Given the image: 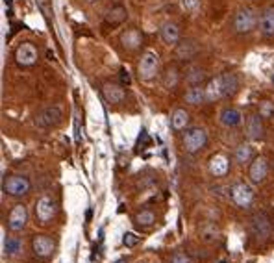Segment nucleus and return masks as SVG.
Instances as JSON below:
<instances>
[{
    "label": "nucleus",
    "mask_w": 274,
    "mask_h": 263,
    "mask_svg": "<svg viewBox=\"0 0 274 263\" xmlns=\"http://www.w3.org/2000/svg\"><path fill=\"white\" fill-rule=\"evenodd\" d=\"M32 189V184H30V180L26 176H22V174H13V176H7L4 178V182H2V191H4V195L7 197H13V198H20L28 195Z\"/></svg>",
    "instance_id": "obj_1"
},
{
    "label": "nucleus",
    "mask_w": 274,
    "mask_h": 263,
    "mask_svg": "<svg viewBox=\"0 0 274 263\" xmlns=\"http://www.w3.org/2000/svg\"><path fill=\"white\" fill-rule=\"evenodd\" d=\"M230 198H232V202H234L237 208H241V210H247L252 206L254 202V191L248 184L245 182H235L232 187H230Z\"/></svg>",
    "instance_id": "obj_2"
},
{
    "label": "nucleus",
    "mask_w": 274,
    "mask_h": 263,
    "mask_svg": "<svg viewBox=\"0 0 274 263\" xmlns=\"http://www.w3.org/2000/svg\"><path fill=\"white\" fill-rule=\"evenodd\" d=\"M159 71V56H157L156 50H144V54L141 56V61H139V78L148 82L157 74Z\"/></svg>",
    "instance_id": "obj_3"
},
{
    "label": "nucleus",
    "mask_w": 274,
    "mask_h": 263,
    "mask_svg": "<svg viewBox=\"0 0 274 263\" xmlns=\"http://www.w3.org/2000/svg\"><path fill=\"white\" fill-rule=\"evenodd\" d=\"M206 143H208V133L204 128H189L183 135V148L189 154L202 150Z\"/></svg>",
    "instance_id": "obj_4"
},
{
    "label": "nucleus",
    "mask_w": 274,
    "mask_h": 263,
    "mask_svg": "<svg viewBox=\"0 0 274 263\" xmlns=\"http://www.w3.org/2000/svg\"><path fill=\"white\" fill-rule=\"evenodd\" d=\"M256 24H258V15H256V11L252 7H243V9H239L234 19V28L237 33L252 32L256 28Z\"/></svg>",
    "instance_id": "obj_5"
},
{
    "label": "nucleus",
    "mask_w": 274,
    "mask_h": 263,
    "mask_svg": "<svg viewBox=\"0 0 274 263\" xmlns=\"http://www.w3.org/2000/svg\"><path fill=\"white\" fill-rule=\"evenodd\" d=\"M56 200L52 197H48V195H43V197L37 198V202H35V217L37 221L43 224L50 223L56 215Z\"/></svg>",
    "instance_id": "obj_6"
},
{
    "label": "nucleus",
    "mask_w": 274,
    "mask_h": 263,
    "mask_svg": "<svg viewBox=\"0 0 274 263\" xmlns=\"http://www.w3.org/2000/svg\"><path fill=\"white\" fill-rule=\"evenodd\" d=\"M250 230L256 237L267 239L273 234V223H271L267 213H254L250 219Z\"/></svg>",
    "instance_id": "obj_7"
},
{
    "label": "nucleus",
    "mask_w": 274,
    "mask_h": 263,
    "mask_svg": "<svg viewBox=\"0 0 274 263\" xmlns=\"http://www.w3.org/2000/svg\"><path fill=\"white\" fill-rule=\"evenodd\" d=\"M63 113H61V108L59 106H48L43 112H39L35 115V125L41 126V128H50V126H56L61 121Z\"/></svg>",
    "instance_id": "obj_8"
},
{
    "label": "nucleus",
    "mask_w": 274,
    "mask_h": 263,
    "mask_svg": "<svg viewBox=\"0 0 274 263\" xmlns=\"http://www.w3.org/2000/svg\"><path fill=\"white\" fill-rule=\"evenodd\" d=\"M28 223V210L26 206L15 204L7 215V228L11 232H20Z\"/></svg>",
    "instance_id": "obj_9"
},
{
    "label": "nucleus",
    "mask_w": 274,
    "mask_h": 263,
    "mask_svg": "<svg viewBox=\"0 0 274 263\" xmlns=\"http://www.w3.org/2000/svg\"><path fill=\"white\" fill-rule=\"evenodd\" d=\"M15 61L20 67H32L37 61V48L32 43H22V45L15 50Z\"/></svg>",
    "instance_id": "obj_10"
},
{
    "label": "nucleus",
    "mask_w": 274,
    "mask_h": 263,
    "mask_svg": "<svg viewBox=\"0 0 274 263\" xmlns=\"http://www.w3.org/2000/svg\"><path fill=\"white\" fill-rule=\"evenodd\" d=\"M54 249H56V243L48 236H35L32 239V250L37 258H50Z\"/></svg>",
    "instance_id": "obj_11"
},
{
    "label": "nucleus",
    "mask_w": 274,
    "mask_h": 263,
    "mask_svg": "<svg viewBox=\"0 0 274 263\" xmlns=\"http://www.w3.org/2000/svg\"><path fill=\"white\" fill-rule=\"evenodd\" d=\"M269 172V163L265 158H256L252 163H250V169H248V176L254 184H261Z\"/></svg>",
    "instance_id": "obj_12"
},
{
    "label": "nucleus",
    "mask_w": 274,
    "mask_h": 263,
    "mask_svg": "<svg viewBox=\"0 0 274 263\" xmlns=\"http://www.w3.org/2000/svg\"><path fill=\"white\" fill-rule=\"evenodd\" d=\"M247 135L252 141H261L265 137V128H263L261 115H250L247 119Z\"/></svg>",
    "instance_id": "obj_13"
},
{
    "label": "nucleus",
    "mask_w": 274,
    "mask_h": 263,
    "mask_svg": "<svg viewBox=\"0 0 274 263\" xmlns=\"http://www.w3.org/2000/svg\"><path fill=\"white\" fill-rule=\"evenodd\" d=\"M209 171L213 176H226V172L230 171V159L224 154H215L209 159Z\"/></svg>",
    "instance_id": "obj_14"
},
{
    "label": "nucleus",
    "mask_w": 274,
    "mask_h": 263,
    "mask_svg": "<svg viewBox=\"0 0 274 263\" xmlns=\"http://www.w3.org/2000/svg\"><path fill=\"white\" fill-rule=\"evenodd\" d=\"M204 89H206V102H215V100L224 97V86H222L221 76L209 80L208 86L204 87Z\"/></svg>",
    "instance_id": "obj_15"
},
{
    "label": "nucleus",
    "mask_w": 274,
    "mask_h": 263,
    "mask_svg": "<svg viewBox=\"0 0 274 263\" xmlns=\"http://www.w3.org/2000/svg\"><path fill=\"white\" fill-rule=\"evenodd\" d=\"M121 43H123L124 48H128V50H136V48H139L141 43H143V35H141V32H139L137 28H130V30L123 32V35H121Z\"/></svg>",
    "instance_id": "obj_16"
},
{
    "label": "nucleus",
    "mask_w": 274,
    "mask_h": 263,
    "mask_svg": "<svg viewBox=\"0 0 274 263\" xmlns=\"http://www.w3.org/2000/svg\"><path fill=\"white\" fill-rule=\"evenodd\" d=\"M159 33H161V41L165 45H178V41H180V28L176 22H165Z\"/></svg>",
    "instance_id": "obj_17"
},
{
    "label": "nucleus",
    "mask_w": 274,
    "mask_h": 263,
    "mask_svg": "<svg viewBox=\"0 0 274 263\" xmlns=\"http://www.w3.org/2000/svg\"><path fill=\"white\" fill-rule=\"evenodd\" d=\"M102 95H104V99L111 104H119V102H123L124 97H126V93L121 86L117 84H104L102 86Z\"/></svg>",
    "instance_id": "obj_18"
},
{
    "label": "nucleus",
    "mask_w": 274,
    "mask_h": 263,
    "mask_svg": "<svg viewBox=\"0 0 274 263\" xmlns=\"http://www.w3.org/2000/svg\"><path fill=\"white\" fill-rule=\"evenodd\" d=\"M260 30L265 37L274 35V7H267L260 19Z\"/></svg>",
    "instance_id": "obj_19"
},
{
    "label": "nucleus",
    "mask_w": 274,
    "mask_h": 263,
    "mask_svg": "<svg viewBox=\"0 0 274 263\" xmlns=\"http://www.w3.org/2000/svg\"><path fill=\"white\" fill-rule=\"evenodd\" d=\"M241 121H243L241 112L235 110V108H224L221 112V123L226 126V128H234V126H237Z\"/></svg>",
    "instance_id": "obj_20"
},
{
    "label": "nucleus",
    "mask_w": 274,
    "mask_h": 263,
    "mask_svg": "<svg viewBox=\"0 0 274 263\" xmlns=\"http://www.w3.org/2000/svg\"><path fill=\"white\" fill-rule=\"evenodd\" d=\"M187 125H189V113L185 112V110H174L172 115H170V126H172V130L180 132Z\"/></svg>",
    "instance_id": "obj_21"
},
{
    "label": "nucleus",
    "mask_w": 274,
    "mask_h": 263,
    "mask_svg": "<svg viewBox=\"0 0 274 263\" xmlns=\"http://www.w3.org/2000/svg\"><path fill=\"white\" fill-rule=\"evenodd\" d=\"M222 86H224V97H232L237 89H239V78L234 73H224L221 74Z\"/></svg>",
    "instance_id": "obj_22"
},
{
    "label": "nucleus",
    "mask_w": 274,
    "mask_h": 263,
    "mask_svg": "<svg viewBox=\"0 0 274 263\" xmlns=\"http://www.w3.org/2000/svg\"><path fill=\"white\" fill-rule=\"evenodd\" d=\"M185 100L189 104H200V102H206V89L198 86H193L189 91L185 93Z\"/></svg>",
    "instance_id": "obj_23"
},
{
    "label": "nucleus",
    "mask_w": 274,
    "mask_h": 263,
    "mask_svg": "<svg viewBox=\"0 0 274 263\" xmlns=\"http://www.w3.org/2000/svg\"><path fill=\"white\" fill-rule=\"evenodd\" d=\"M20 249H22L20 239H17V237H6L4 239V254L6 256H17Z\"/></svg>",
    "instance_id": "obj_24"
},
{
    "label": "nucleus",
    "mask_w": 274,
    "mask_h": 263,
    "mask_svg": "<svg viewBox=\"0 0 274 263\" xmlns=\"http://www.w3.org/2000/svg\"><path fill=\"white\" fill-rule=\"evenodd\" d=\"M252 156H254V152H252V146L250 145H239L237 148H235V161L237 163H248L250 159H252Z\"/></svg>",
    "instance_id": "obj_25"
},
{
    "label": "nucleus",
    "mask_w": 274,
    "mask_h": 263,
    "mask_svg": "<svg viewBox=\"0 0 274 263\" xmlns=\"http://www.w3.org/2000/svg\"><path fill=\"white\" fill-rule=\"evenodd\" d=\"M195 52H196L195 43H193V41H183V43H180V46H178L176 56L180 59H191L195 56Z\"/></svg>",
    "instance_id": "obj_26"
},
{
    "label": "nucleus",
    "mask_w": 274,
    "mask_h": 263,
    "mask_svg": "<svg viewBox=\"0 0 274 263\" xmlns=\"http://www.w3.org/2000/svg\"><path fill=\"white\" fill-rule=\"evenodd\" d=\"M126 19V9H124L123 6H113L106 13V20L108 22H111V24H119V22H123V20Z\"/></svg>",
    "instance_id": "obj_27"
},
{
    "label": "nucleus",
    "mask_w": 274,
    "mask_h": 263,
    "mask_svg": "<svg viewBox=\"0 0 274 263\" xmlns=\"http://www.w3.org/2000/svg\"><path fill=\"white\" fill-rule=\"evenodd\" d=\"M154 221H156V215H154V211H150V210H143L136 215V223L139 224L141 228H148V226H152Z\"/></svg>",
    "instance_id": "obj_28"
},
{
    "label": "nucleus",
    "mask_w": 274,
    "mask_h": 263,
    "mask_svg": "<svg viewBox=\"0 0 274 263\" xmlns=\"http://www.w3.org/2000/svg\"><path fill=\"white\" fill-rule=\"evenodd\" d=\"M204 76H206L204 69H200V67H193L189 73H187V82H189L191 86H198V84L204 80Z\"/></svg>",
    "instance_id": "obj_29"
},
{
    "label": "nucleus",
    "mask_w": 274,
    "mask_h": 263,
    "mask_svg": "<svg viewBox=\"0 0 274 263\" xmlns=\"http://www.w3.org/2000/svg\"><path fill=\"white\" fill-rule=\"evenodd\" d=\"M139 243H141V236H137L134 232H126L123 236V245L126 249H134V247H137Z\"/></svg>",
    "instance_id": "obj_30"
},
{
    "label": "nucleus",
    "mask_w": 274,
    "mask_h": 263,
    "mask_svg": "<svg viewBox=\"0 0 274 263\" xmlns=\"http://www.w3.org/2000/svg\"><path fill=\"white\" fill-rule=\"evenodd\" d=\"M178 84V73L174 67H169L165 73V87H174Z\"/></svg>",
    "instance_id": "obj_31"
},
{
    "label": "nucleus",
    "mask_w": 274,
    "mask_h": 263,
    "mask_svg": "<svg viewBox=\"0 0 274 263\" xmlns=\"http://www.w3.org/2000/svg\"><path fill=\"white\" fill-rule=\"evenodd\" d=\"M170 263H193V262H191V258L185 252H174L172 258H170Z\"/></svg>",
    "instance_id": "obj_32"
},
{
    "label": "nucleus",
    "mask_w": 274,
    "mask_h": 263,
    "mask_svg": "<svg viewBox=\"0 0 274 263\" xmlns=\"http://www.w3.org/2000/svg\"><path fill=\"white\" fill-rule=\"evenodd\" d=\"M260 115L261 117H273L274 115V106L271 102H263L260 108Z\"/></svg>",
    "instance_id": "obj_33"
},
{
    "label": "nucleus",
    "mask_w": 274,
    "mask_h": 263,
    "mask_svg": "<svg viewBox=\"0 0 274 263\" xmlns=\"http://www.w3.org/2000/svg\"><path fill=\"white\" fill-rule=\"evenodd\" d=\"M119 78H121V84H123V86H130L132 76H130V71H128L126 67H123V69L119 71Z\"/></svg>",
    "instance_id": "obj_34"
},
{
    "label": "nucleus",
    "mask_w": 274,
    "mask_h": 263,
    "mask_svg": "<svg viewBox=\"0 0 274 263\" xmlns=\"http://www.w3.org/2000/svg\"><path fill=\"white\" fill-rule=\"evenodd\" d=\"M182 6L187 9V11H196L198 6H200V0H182Z\"/></svg>",
    "instance_id": "obj_35"
},
{
    "label": "nucleus",
    "mask_w": 274,
    "mask_h": 263,
    "mask_svg": "<svg viewBox=\"0 0 274 263\" xmlns=\"http://www.w3.org/2000/svg\"><path fill=\"white\" fill-rule=\"evenodd\" d=\"M115 263H126V260H119V262H115Z\"/></svg>",
    "instance_id": "obj_36"
},
{
    "label": "nucleus",
    "mask_w": 274,
    "mask_h": 263,
    "mask_svg": "<svg viewBox=\"0 0 274 263\" xmlns=\"http://www.w3.org/2000/svg\"><path fill=\"white\" fill-rule=\"evenodd\" d=\"M219 263H226V262H219Z\"/></svg>",
    "instance_id": "obj_37"
},
{
    "label": "nucleus",
    "mask_w": 274,
    "mask_h": 263,
    "mask_svg": "<svg viewBox=\"0 0 274 263\" xmlns=\"http://www.w3.org/2000/svg\"><path fill=\"white\" fill-rule=\"evenodd\" d=\"M87 2H93V0H87Z\"/></svg>",
    "instance_id": "obj_38"
},
{
    "label": "nucleus",
    "mask_w": 274,
    "mask_h": 263,
    "mask_svg": "<svg viewBox=\"0 0 274 263\" xmlns=\"http://www.w3.org/2000/svg\"><path fill=\"white\" fill-rule=\"evenodd\" d=\"M273 82H274V76H273Z\"/></svg>",
    "instance_id": "obj_39"
}]
</instances>
